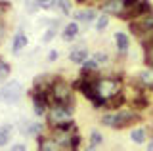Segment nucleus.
I'll return each mask as SVG.
<instances>
[{
    "mask_svg": "<svg viewBox=\"0 0 153 151\" xmlns=\"http://www.w3.org/2000/svg\"><path fill=\"white\" fill-rule=\"evenodd\" d=\"M56 103H63V105H73V86L69 82L56 78L50 86V107Z\"/></svg>",
    "mask_w": 153,
    "mask_h": 151,
    "instance_id": "f257e3e1",
    "label": "nucleus"
},
{
    "mask_svg": "<svg viewBox=\"0 0 153 151\" xmlns=\"http://www.w3.org/2000/svg\"><path fill=\"white\" fill-rule=\"evenodd\" d=\"M130 29L134 35H138V38H142L143 44H151L153 42V13H146L140 17L138 23H130Z\"/></svg>",
    "mask_w": 153,
    "mask_h": 151,
    "instance_id": "f03ea898",
    "label": "nucleus"
},
{
    "mask_svg": "<svg viewBox=\"0 0 153 151\" xmlns=\"http://www.w3.org/2000/svg\"><path fill=\"white\" fill-rule=\"evenodd\" d=\"M138 121H140V115H136L134 111H119L113 115H105L102 119L103 124L113 126V128H124V126H130Z\"/></svg>",
    "mask_w": 153,
    "mask_h": 151,
    "instance_id": "7ed1b4c3",
    "label": "nucleus"
},
{
    "mask_svg": "<svg viewBox=\"0 0 153 151\" xmlns=\"http://www.w3.org/2000/svg\"><path fill=\"white\" fill-rule=\"evenodd\" d=\"M121 81H117V78H98L96 81V92H98V96L102 98L103 101H107L109 98L117 96V94H121Z\"/></svg>",
    "mask_w": 153,
    "mask_h": 151,
    "instance_id": "20e7f679",
    "label": "nucleus"
},
{
    "mask_svg": "<svg viewBox=\"0 0 153 151\" xmlns=\"http://www.w3.org/2000/svg\"><path fill=\"white\" fill-rule=\"evenodd\" d=\"M71 119H73L71 107L63 105V103H56V105H52L50 111H48V121H50V124L54 126V128L65 124V122H71Z\"/></svg>",
    "mask_w": 153,
    "mask_h": 151,
    "instance_id": "39448f33",
    "label": "nucleus"
},
{
    "mask_svg": "<svg viewBox=\"0 0 153 151\" xmlns=\"http://www.w3.org/2000/svg\"><path fill=\"white\" fill-rule=\"evenodd\" d=\"M21 94H23L21 84H19L17 81H12V82H8L6 86L0 90V100L6 101V103H17V100L21 98Z\"/></svg>",
    "mask_w": 153,
    "mask_h": 151,
    "instance_id": "423d86ee",
    "label": "nucleus"
},
{
    "mask_svg": "<svg viewBox=\"0 0 153 151\" xmlns=\"http://www.w3.org/2000/svg\"><path fill=\"white\" fill-rule=\"evenodd\" d=\"M151 12V6H149V2H146V0H140L138 4H134V6L130 8H126V10L123 12V19H136V17H142V16H146V13H149Z\"/></svg>",
    "mask_w": 153,
    "mask_h": 151,
    "instance_id": "0eeeda50",
    "label": "nucleus"
},
{
    "mask_svg": "<svg viewBox=\"0 0 153 151\" xmlns=\"http://www.w3.org/2000/svg\"><path fill=\"white\" fill-rule=\"evenodd\" d=\"M103 12L109 13V16H123V12L126 10V4H124V0H103L102 4Z\"/></svg>",
    "mask_w": 153,
    "mask_h": 151,
    "instance_id": "6e6552de",
    "label": "nucleus"
},
{
    "mask_svg": "<svg viewBox=\"0 0 153 151\" xmlns=\"http://www.w3.org/2000/svg\"><path fill=\"white\" fill-rule=\"evenodd\" d=\"M59 147H61V145L57 144L56 138H40V140H38V149H40V151H56Z\"/></svg>",
    "mask_w": 153,
    "mask_h": 151,
    "instance_id": "1a4fd4ad",
    "label": "nucleus"
},
{
    "mask_svg": "<svg viewBox=\"0 0 153 151\" xmlns=\"http://www.w3.org/2000/svg\"><path fill=\"white\" fill-rule=\"evenodd\" d=\"M138 81H140L143 86L153 88V65H149V69H143L140 75H138Z\"/></svg>",
    "mask_w": 153,
    "mask_h": 151,
    "instance_id": "9d476101",
    "label": "nucleus"
},
{
    "mask_svg": "<svg viewBox=\"0 0 153 151\" xmlns=\"http://www.w3.org/2000/svg\"><path fill=\"white\" fill-rule=\"evenodd\" d=\"M69 59L73 61V63H84V61L88 59V52H86V48H75L69 54Z\"/></svg>",
    "mask_w": 153,
    "mask_h": 151,
    "instance_id": "9b49d317",
    "label": "nucleus"
},
{
    "mask_svg": "<svg viewBox=\"0 0 153 151\" xmlns=\"http://www.w3.org/2000/svg\"><path fill=\"white\" fill-rule=\"evenodd\" d=\"M76 35H79V23H69V25L63 29V40L67 42H71V40H75L76 38Z\"/></svg>",
    "mask_w": 153,
    "mask_h": 151,
    "instance_id": "f8f14e48",
    "label": "nucleus"
},
{
    "mask_svg": "<svg viewBox=\"0 0 153 151\" xmlns=\"http://www.w3.org/2000/svg\"><path fill=\"white\" fill-rule=\"evenodd\" d=\"M25 46H27V36L23 35V33H17L16 38H13V44H12V52L13 54H19Z\"/></svg>",
    "mask_w": 153,
    "mask_h": 151,
    "instance_id": "ddd939ff",
    "label": "nucleus"
},
{
    "mask_svg": "<svg viewBox=\"0 0 153 151\" xmlns=\"http://www.w3.org/2000/svg\"><path fill=\"white\" fill-rule=\"evenodd\" d=\"M115 42H117V50L121 52V54H124V52L128 50V36L124 35V33H115Z\"/></svg>",
    "mask_w": 153,
    "mask_h": 151,
    "instance_id": "4468645a",
    "label": "nucleus"
},
{
    "mask_svg": "<svg viewBox=\"0 0 153 151\" xmlns=\"http://www.w3.org/2000/svg\"><path fill=\"white\" fill-rule=\"evenodd\" d=\"M75 19H76V21H84V23L94 21V19H96V12H94V10H82V12H76V13H75Z\"/></svg>",
    "mask_w": 153,
    "mask_h": 151,
    "instance_id": "2eb2a0df",
    "label": "nucleus"
},
{
    "mask_svg": "<svg viewBox=\"0 0 153 151\" xmlns=\"http://www.w3.org/2000/svg\"><path fill=\"white\" fill-rule=\"evenodd\" d=\"M123 103H124V96H123V94H117V96L109 98V100L105 101V105H107L109 109H119Z\"/></svg>",
    "mask_w": 153,
    "mask_h": 151,
    "instance_id": "dca6fc26",
    "label": "nucleus"
},
{
    "mask_svg": "<svg viewBox=\"0 0 153 151\" xmlns=\"http://www.w3.org/2000/svg\"><path fill=\"white\" fill-rule=\"evenodd\" d=\"M21 132H23V134H27V136H36V134H40V132H42V124H40V122H33V124H27Z\"/></svg>",
    "mask_w": 153,
    "mask_h": 151,
    "instance_id": "f3484780",
    "label": "nucleus"
},
{
    "mask_svg": "<svg viewBox=\"0 0 153 151\" xmlns=\"http://www.w3.org/2000/svg\"><path fill=\"white\" fill-rule=\"evenodd\" d=\"M92 73H98V61L96 59H92V61L86 59L82 63V75H92Z\"/></svg>",
    "mask_w": 153,
    "mask_h": 151,
    "instance_id": "a211bd4d",
    "label": "nucleus"
},
{
    "mask_svg": "<svg viewBox=\"0 0 153 151\" xmlns=\"http://www.w3.org/2000/svg\"><path fill=\"white\" fill-rule=\"evenodd\" d=\"M10 136H12V126H2L0 128V147L10 141Z\"/></svg>",
    "mask_w": 153,
    "mask_h": 151,
    "instance_id": "6ab92c4d",
    "label": "nucleus"
},
{
    "mask_svg": "<svg viewBox=\"0 0 153 151\" xmlns=\"http://www.w3.org/2000/svg\"><path fill=\"white\" fill-rule=\"evenodd\" d=\"M102 141H103L102 134H100L98 130H94L92 134H90V149H96L98 145H102Z\"/></svg>",
    "mask_w": 153,
    "mask_h": 151,
    "instance_id": "aec40b11",
    "label": "nucleus"
},
{
    "mask_svg": "<svg viewBox=\"0 0 153 151\" xmlns=\"http://www.w3.org/2000/svg\"><path fill=\"white\" fill-rule=\"evenodd\" d=\"M130 138H132V141H136V144H142V141H146V130H143V128L132 130Z\"/></svg>",
    "mask_w": 153,
    "mask_h": 151,
    "instance_id": "412c9836",
    "label": "nucleus"
},
{
    "mask_svg": "<svg viewBox=\"0 0 153 151\" xmlns=\"http://www.w3.org/2000/svg\"><path fill=\"white\" fill-rule=\"evenodd\" d=\"M107 25H109V13H103V16H100L98 19H96V29L98 31L107 29Z\"/></svg>",
    "mask_w": 153,
    "mask_h": 151,
    "instance_id": "4be33fe9",
    "label": "nucleus"
},
{
    "mask_svg": "<svg viewBox=\"0 0 153 151\" xmlns=\"http://www.w3.org/2000/svg\"><path fill=\"white\" fill-rule=\"evenodd\" d=\"M57 6V0H36V8H42V10H54Z\"/></svg>",
    "mask_w": 153,
    "mask_h": 151,
    "instance_id": "5701e85b",
    "label": "nucleus"
},
{
    "mask_svg": "<svg viewBox=\"0 0 153 151\" xmlns=\"http://www.w3.org/2000/svg\"><path fill=\"white\" fill-rule=\"evenodd\" d=\"M147 103H149V101H147L146 96H136L134 101H132V105L136 107V109H143V107H147Z\"/></svg>",
    "mask_w": 153,
    "mask_h": 151,
    "instance_id": "b1692460",
    "label": "nucleus"
},
{
    "mask_svg": "<svg viewBox=\"0 0 153 151\" xmlns=\"http://www.w3.org/2000/svg\"><path fill=\"white\" fill-rule=\"evenodd\" d=\"M57 8L61 10L63 16H69V13H71V2H69V0H57Z\"/></svg>",
    "mask_w": 153,
    "mask_h": 151,
    "instance_id": "393cba45",
    "label": "nucleus"
},
{
    "mask_svg": "<svg viewBox=\"0 0 153 151\" xmlns=\"http://www.w3.org/2000/svg\"><path fill=\"white\" fill-rule=\"evenodd\" d=\"M56 29H57V23H56L54 27H52V29H48V31L44 33L42 40H44V42H50V40H54V36H56Z\"/></svg>",
    "mask_w": 153,
    "mask_h": 151,
    "instance_id": "a878e982",
    "label": "nucleus"
},
{
    "mask_svg": "<svg viewBox=\"0 0 153 151\" xmlns=\"http://www.w3.org/2000/svg\"><path fill=\"white\" fill-rule=\"evenodd\" d=\"M146 61L147 65H153V42L146 46Z\"/></svg>",
    "mask_w": 153,
    "mask_h": 151,
    "instance_id": "bb28decb",
    "label": "nucleus"
},
{
    "mask_svg": "<svg viewBox=\"0 0 153 151\" xmlns=\"http://www.w3.org/2000/svg\"><path fill=\"white\" fill-rule=\"evenodd\" d=\"M8 75H10V65L4 63V61H0V81H4Z\"/></svg>",
    "mask_w": 153,
    "mask_h": 151,
    "instance_id": "cd10ccee",
    "label": "nucleus"
},
{
    "mask_svg": "<svg viewBox=\"0 0 153 151\" xmlns=\"http://www.w3.org/2000/svg\"><path fill=\"white\" fill-rule=\"evenodd\" d=\"M94 59L98 61V63H105V61H107V54H105V52H96Z\"/></svg>",
    "mask_w": 153,
    "mask_h": 151,
    "instance_id": "c85d7f7f",
    "label": "nucleus"
},
{
    "mask_svg": "<svg viewBox=\"0 0 153 151\" xmlns=\"http://www.w3.org/2000/svg\"><path fill=\"white\" fill-rule=\"evenodd\" d=\"M59 58V54H57V50H50V54H48V61H56Z\"/></svg>",
    "mask_w": 153,
    "mask_h": 151,
    "instance_id": "c756f323",
    "label": "nucleus"
},
{
    "mask_svg": "<svg viewBox=\"0 0 153 151\" xmlns=\"http://www.w3.org/2000/svg\"><path fill=\"white\" fill-rule=\"evenodd\" d=\"M4 33H6V29H4V23L0 21V42L4 40Z\"/></svg>",
    "mask_w": 153,
    "mask_h": 151,
    "instance_id": "7c9ffc66",
    "label": "nucleus"
},
{
    "mask_svg": "<svg viewBox=\"0 0 153 151\" xmlns=\"http://www.w3.org/2000/svg\"><path fill=\"white\" fill-rule=\"evenodd\" d=\"M12 149H16V151H25L27 147H25V145H23V144H16V145H13Z\"/></svg>",
    "mask_w": 153,
    "mask_h": 151,
    "instance_id": "2f4dec72",
    "label": "nucleus"
},
{
    "mask_svg": "<svg viewBox=\"0 0 153 151\" xmlns=\"http://www.w3.org/2000/svg\"><path fill=\"white\" fill-rule=\"evenodd\" d=\"M79 2H84V0H79Z\"/></svg>",
    "mask_w": 153,
    "mask_h": 151,
    "instance_id": "473e14b6",
    "label": "nucleus"
}]
</instances>
